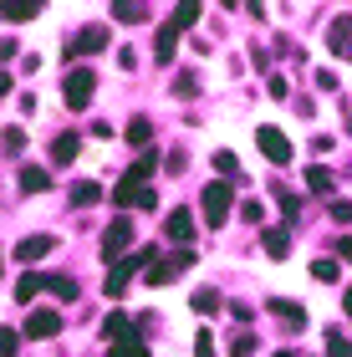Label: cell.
I'll return each instance as SVG.
<instances>
[{
    "instance_id": "cell-13",
    "label": "cell",
    "mask_w": 352,
    "mask_h": 357,
    "mask_svg": "<svg viewBox=\"0 0 352 357\" xmlns=\"http://www.w3.org/2000/svg\"><path fill=\"white\" fill-rule=\"evenodd\" d=\"M307 189L322 194V199H337V174H332L327 164H312V169H307Z\"/></svg>"
},
{
    "instance_id": "cell-36",
    "label": "cell",
    "mask_w": 352,
    "mask_h": 357,
    "mask_svg": "<svg viewBox=\"0 0 352 357\" xmlns=\"http://www.w3.org/2000/svg\"><path fill=\"white\" fill-rule=\"evenodd\" d=\"M332 220L347 225V220H352V199H332Z\"/></svg>"
},
{
    "instance_id": "cell-41",
    "label": "cell",
    "mask_w": 352,
    "mask_h": 357,
    "mask_svg": "<svg viewBox=\"0 0 352 357\" xmlns=\"http://www.w3.org/2000/svg\"><path fill=\"white\" fill-rule=\"evenodd\" d=\"M342 312H347V317H352V291H347V296H342Z\"/></svg>"
},
{
    "instance_id": "cell-6",
    "label": "cell",
    "mask_w": 352,
    "mask_h": 357,
    "mask_svg": "<svg viewBox=\"0 0 352 357\" xmlns=\"http://www.w3.org/2000/svg\"><path fill=\"white\" fill-rule=\"evenodd\" d=\"M255 149H261L276 169H281V164H291V138H286L281 128H270V123H266V128H255Z\"/></svg>"
},
{
    "instance_id": "cell-20",
    "label": "cell",
    "mask_w": 352,
    "mask_h": 357,
    "mask_svg": "<svg viewBox=\"0 0 352 357\" xmlns=\"http://www.w3.org/2000/svg\"><path fill=\"white\" fill-rule=\"evenodd\" d=\"M77 153H82V138H77V133H61V138L52 143V158H56V164H72Z\"/></svg>"
},
{
    "instance_id": "cell-33",
    "label": "cell",
    "mask_w": 352,
    "mask_h": 357,
    "mask_svg": "<svg viewBox=\"0 0 352 357\" xmlns=\"http://www.w3.org/2000/svg\"><path fill=\"white\" fill-rule=\"evenodd\" d=\"M194 357H220V352H215V337H210V332H194Z\"/></svg>"
},
{
    "instance_id": "cell-29",
    "label": "cell",
    "mask_w": 352,
    "mask_h": 357,
    "mask_svg": "<svg viewBox=\"0 0 352 357\" xmlns=\"http://www.w3.org/2000/svg\"><path fill=\"white\" fill-rule=\"evenodd\" d=\"M189 306H194L199 317H210L215 306H220V296H215V291H194V296H189Z\"/></svg>"
},
{
    "instance_id": "cell-9",
    "label": "cell",
    "mask_w": 352,
    "mask_h": 357,
    "mask_svg": "<svg viewBox=\"0 0 352 357\" xmlns=\"http://www.w3.org/2000/svg\"><path fill=\"white\" fill-rule=\"evenodd\" d=\"M56 332H61V312H52V306H36V312L26 317V337H31V342L56 337Z\"/></svg>"
},
{
    "instance_id": "cell-27",
    "label": "cell",
    "mask_w": 352,
    "mask_h": 357,
    "mask_svg": "<svg viewBox=\"0 0 352 357\" xmlns=\"http://www.w3.org/2000/svg\"><path fill=\"white\" fill-rule=\"evenodd\" d=\"M312 275H316L322 286H337V281H342V266H337V261H312Z\"/></svg>"
},
{
    "instance_id": "cell-12",
    "label": "cell",
    "mask_w": 352,
    "mask_h": 357,
    "mask_svg": "<svg viewBox=\"0 0 352 357\" xmlns=\"http://www.w3.org/2000/svg\"><path fill=\"white\" fill-rule=\"evenodd\" d=\"M56 250V235H26L21 245H15V261L31 266V261H41V255H52Z\"/></svg>"
},
{
    "instance_id": "cell-26",
    "label": "cell",
    "mask_w": 352,
    "mask_h": 357,
    "mask_svg": "<svg viewBox=\"0 0 352 357\" xmlns=\"http://www.w3.org/2000/svg\"><path fill=\"white\" fill-rule=\"evenodd\" d=\"M199 15H204V10L194 6V0H184V6H174V15H169V21H174V26H179V31H189V26H194V21H199Z\"/></svg>"
},
{
    "instance_id": "cell-17",
    "label": "cell",
    "mask_w": 352,
    "mask_h": 357,
    "mask_svg": "<svg viewBox=\"0 0 352 357\" xmlns=\"http://www.w3.org/2000/svg\"><path fill=\"white\" fill-rule=\"evenodd\" d=\"M0 15L21 26V21H36V15H41V6H36V0H6V6H0Z\"/></svg>"
},
{
    "instance_id": "cell-28",
    "label": "cell",
    "mask_w": 352,
    "mask_h": 357,
    "mask_svg": "<svg viewBox=\"0 0 352 357\" xmlns=\"http://www.w3.org/2000/svg\"><path fill=\"white\" fill-rule=\"evenodd\" d=\"M107 357H148V342H143V337H133V342H113Z\"/></svg>"
},
{
    "instance_id": "cell-18",
    "label": "cell",
    "mask_w": 352,
    "mask_h": 357,
    "mask_svg": "<svg viewBox=\"0 0 352 357\" xmlns=\"http://www.w3.org/2000/svg\"><path fill=\"white\" fill-rule=\"evenodd\" d=\"M107 10H113L123 26H143V21H148V6H133V0H113Z\"/></svg>"
},
{
    "instance_id": "cell-24",
    "label": "cell",
    "mask_w": 352,
    "mask_h": 357,
    "mask_svg": "<svg viewBox=\"0 0 352 357\" xmlns=\"http://www.w3.org/2000/svg\"><path fill=\"white\" fill-rule=\"evenodd\" d=\"M128 143H133V149H153V128H148V118H133V123H128Z\"/></svg>"
},
{
    "instance_id": "cell-8",
    "label": "cell",
    "mask_w": 352,
    "mask_h": 357,
    "mask_svg": "<svg viewBox=\"0 0 352 357\" xmlns=\"http://www.w3.org/2000/svg\"><path fill=\"white\" fill-rule=\"evenodd\" d=\"M92 52H107V26H82L67 41V56H92Z\"/></svg>"
},
{
    "instance_id": "cell-35",
    "label": "cell",
    "mask_w": 352,
    "mask_h": 357,
    "mask_svg": "<svg viewBox=\"0 0 352 357\" xmlns=\"http://www.w3.org/2000/svg\"><path fill=\"white\" fill-rule=\"evenodd\" d=\"M240 220H250V225H255V220H266V209L255 204V199H245V204H240Z\"/></svg>"
},
{
    "instance_id": "cell-11",
    "label": "cell",
    "mask_w": 352,
    "mask_h": 357,
    "mask_svg": "<svg viewBox=\"0 0 352 357\" xmlns=\"http://www.w3.org/2000/svg\"><path fill=\"white\" fill-rule=\"evenodd\" d=\"M153 56L164 61V67H169L174 56H179V26H174V21H164V26L153 31Z\"/></svg>"
},
{
    "instance_id": "cell-31",
    "label": "cell",
    "mask_w": 352,
    "mask_h": 357,
    "mask_svg": "<svg viewBox=\"0 0 352 357\" xmlns=\"http://www.w3.org/2000/svg\"><path fill=\"white\" fill-rule=\"evenodd\" d=\"M230 357H255V337H250V332H240L235 342H230Z\"/></svg>"
},
{
    "instance_id": "cell-34",
    "label": "cell",
    "mask_w": 352,
    "mask_h": 357,
    "mask_svg": "<svg viewBox=\"0 0 352 357\" xmlns=\"http://www.w3.org/2000/svg\"><path fill=\"white\" fill-rule=\"evenodd\" d=\"M15 342H21V337H15V327H0V357H10Z\"/></svg>"
},
{
    "instance_id": "cell-4",
    "label": "cell",
    "mask_w": 352,
    "mask_h": 357,
    "mask_svg": "<svg viewBox=\"0 0 352 357\" xmlns=\"http://www.w3.org/2000/svg\"><path fill=\"white\" fill-rule=\"evenodd\" d=\"M230 204H235V194H230V178H215V184H204V199H199V209H204V225H225L230 220Z\"/></svg>"
},
{
    "instance_id": "cell-3",
    "label": "cell",
    "mask_w": 352,
    "mask_h": 357,
    "mask_svg": "<svg viewBox=\"0 0 352 357\" xmlns=\"http://www.w3.org/2000/svg\"><path fill=\"white\" fill-rule=\"evenodd\" d=\"M92 92H98V72L92 67H72L67 82H61V102H67L72 112H82V107H92Z\"/></svg>"
},
{
    "instance_id": "cell-22",
    "label": "cell",
    "mask_w": 352,
    "mask_h": 357,
    "mask_svg": "<svg viewBox=\"0 0 352 357\" xmlns=\"http://www.w3.org/2000/svg\"><path fill=\"white\" fill-rule=\"evenodd\" d=\"M41 291H46V275H21V281H15V301H36L41 296Z\"/></svg>"
},
{
    "instance_id": "cell-44",
    "label": "cell",
    "mask_w": 352,
    "mask_h": 357,
    "mask_svg": "<svg viewBox=\"0 0 352 357\" xmlns=\"http://www.w3.org/2000/svg\"><path fill=\"white\" fill-rule=\"evenodd\" d=\"M0 271H6V255H0Z\"/></svg>"
},
{
    "instance_id": "cell-25",
    "label": "cell",
    "mask_w": 352,
    "mask_h": 357,
    "mask_svg": "<svg viewBox=\"0 0 352 357\" xmlns=\"http://www.w3.org/2000/svg\"><path fill=\"white\" fill-rule=\"evenodd\" d=\"M46 291L61 296V301H77V281H72V275H46Z\"/></svg>"
},
{
    "instance_id": "cell-23",
    "label": "cell",
    "mask_w": 352,
    "mask_h": 357,
    "mask_svg": "<svg viewBox=\"0 0 352 357\" xmlns=\"http://www.w3.org/2000/svg\"><path fill=\"white\" fill-rule=\"evenodd\" d=\"M270 312H276V317L286 321V327H301V321H307V312H301L296 301H286V296H276V301H270Z\"/></svg>"
},
{
    "instance_id": "cell-15",
    "label": "cell",
    "mask_w": 352,
    "mask_h": 357,
    "mask_svg": "<svg viewBox=\"0 0 352 357\" xmlns=\"http://www.w3.org/2000/svg\"><path fill=\"white\" fill-rule=\"evenodd\" d=\"M102 337H107V342H133V337H138V327H133V317L107 312V321H102Z\"/></svg>"
},
{
    "instance_id": "cell-43",
    "label": "cell",
    "mask_w": 352,
    "mask_h": 357,
    "mask_svg": "<svg viewBox=\"0 0 352 357\" xmlns=\"http://www.w3.org/2000/svg\"><path fill=\"white\" fill-rule=\"evenodd\" d=\"M276 357H296V352H276Z\"/></svg>"
},
{
    "instance_id": "cell-32",
    "label": "cell",
    "mask_w": 352,
    "mask_h": 357,
    "mask_svg": "<svg viewBox=\"0 0 352 357\" xmlns=\"http://www.w3.org/2000/svg\"><path fill=\"white\" fill-rule=\"evenodd\" d=\"M0 143H6V153H21V149H26V133H21V128H6Z\"/></svg>"
},
{
    "instance_id": "cell-38",
    "label": "cell",
    "mask_w": 352,
    "mask_h": 357,
    "mask_svg": "<svg viewBox=\"0 0 352 357\" xmlns=\"http://www.w3.org/2000/svg\"><path fill=\"white\" fill-rule=\"evenodd\" d=\"M337 255H342V261H352V235H342V240H337Z\"/></svg>"
},
{
    "instance_id": "cell-14",
    "label": "cell",
    "mask_w": 352,
    "mask_h": 357,
    "mask_svg": "<svg viewBox=\"0 0 352 357\" xmlns=\"http://www.w3.org/2000/svg\"><path fill=\"white\" fill-rule=\"evenodd\" d=\"M327 46H332V56H352V15H337V21H332Z\"/></svg>"
},
{
    "instance_id": "cell-19",
    "label": "cell",
    "mask_w": 352,
    "mask_h": 357,
    "mask_svg": "<svg viewBox=\"0 0 352 357\" xmlns=\"http://www.w3.org/2000/svg\"><path fill=\"white\" fill-rule=\"evenodd\" d=\"M98 199H102V184H98V178L72 184V204H77V209H87V204H98Z\"/></svg>"
},
{
    "instance_id": "cell-1",
    "label": "cell",
    "mask_w": 352,
    "mask_h": 357,
    "mask_svg": "<svg viewBox=\"0 0 352 357\" xmlns=\"http://www.w3.org/2000/svg\"><path fill=\"white\" fill-rule=\"evenodd\" d=\"M153 169H158V153L148 149V153H143L138 164L113 184V204H118V209H153V204H158V194H153V184H148Z\"/></svg>"
},
{
    "instance_id": "cell-10",
    "label": "cell",
    "mask_w": 352,
    "mask_h": 357,
    "mask_svg": "<svg viewBox=\"0 0 352 357\" xmlns=\"http://www.w3.org/2000/svg\"><path fill=\"white\" fill-rule=\"evenodd\" d=\"M164 230H169V240H174V245H194V215H189V209L179 204V209H169V225H164Z\"/></svg>"
},
{
    "instance_id": "cell-16",
    "label": "cell",
    "mask_w": 352,
    "mask_h": 357,
    "mask_svg": "<svg viewBox=\"0 0 352 357\" xmlns=\"http://www.w3.org/2000/svg\"><path fill=\"white\" fill-rule=\"evenodd\" d=\"M15 184H21V194H46V189H52V174L36 169V164H26L21 174H15Z\"/></svg>"
},
{
    "instance_id": "cell-45",
    "label": "cell",
    "mask_w": 352,
    "mask_h": 357,
    "mask_svg": "<svg viewBox=\"0 0 352 357\" xmlns=\"http://www.w3.org/2000/svg\"><path fill=\"white\" fill-rule=\"evenodd\" d=\"M0 153H6V143H0Z\"/></svg>"
},
{
    "instance_id": "cell-37",
    "label": "cell",
    "mask_w": 352,
    "mask_h": 357,
    "mask_svg": "<svg viewBox=\"0 0 352 357\" xmlns=\"http://www.w3.org/2000/svg\"><path fill=\"white\" fill-rule=\"evenodd\" d=\"M327 357H352V347H347V342H337V337H332V347H327Z\"/></svg>"
},
{
    "instance_id": "cell-5",
    "label": "cell",
    "mask_w": 352,
    "mask_h": 357,
    "mask_svg": "<svg viewBox=\"0 0 352 357\" xmlns=\"http://www.w3.org/2000/svg\"><path fill=\"white\" fill-rule=\"evenodd\" d=\"M189 266H194V245H184V250H174V255H164V261H153V266L143 271V275H148V286H169L174 275H184Z\"/></svg>"
},
{
    "instance_id": "cell-2",
    "label": "cell",
    "mask_w": 352,
    "mask_h": 357,
    "mask_svg": "<svg viewBox=\"0 0 352 357\" xmlns=\"http://www.w3.org/2000/svg\"><path fill=\"white\" fill-rule=\"evenodd\" d=\"M153 261H158V255H153V245H148V250H133V255H123V261H113V271H107V296L118 301L123 291H128V281H133L138 271H148Z\"/></svg>"
},
{
    "instance_id": "cell-7",
    "label": "cell",
    "mask_w": 352,
    "mask_h": 357,
    "mask_svg": "<svg viewBox=\"0 0 352 357\" xmlns=\"http://www.w3.org/2000/svg\"><path fill=\"white\" fill-rule=\"evenodd\" d=\"M128 245H133V220H113L102 230V261H123Z\"/></svg>"
},
{
    "instance_id": "cell-21",
    "label": "cell",
    "mask_w": 352,
    "mask_h": 357,
    "mask_svg": "<svg viewBox=\"0 0 352 357\" xmlns=\"http://www.w3.org/2000/svg\"><path fill=\"white\" fill-rule=\"evenodd\" d=\"M261 245H266L270 261H286V250H291V235H286V230H266V235H261Z\"/></svg>"
},
{
    "instance_id": "cell-42",
    "label": "cell",
    "mask_w": 352,
    "mask_h": 357,
    "mask_svg": "<svg viewBox=\"0 0 352 357\" xmlns=\"http://www.w3.org/2000/svg\"><path fill=\"white\" fill-rule=\"evenodd\" d=\"M347 128H352V107H347Z\"/></svg>"
},
{
    "instance_id": "cell-39",
    "label": "cell",
    "mask_w": 352,
    "mask_h": 357,
    "mask_svg": "<svg viewBox=\"0 0 352 357\" xmlns=\"http://www.w3.org/2000/svg\"><path fill=\"white\" fill-rule=\"evenodd\" d=\"M0 61H15V41H0Z\"/></svg>"
},
{
    "instance_id": "cell-40",
    "label": "cell",
    "mask_w": 352,
    "mask_h": 357,
    "mask_svg": "<svg viewBox=\"0 0 352 357\" xmlns=\"http://www.w3.org/2000/svg\"><path fill=\"white\" fill-rule=\"evenodd\" d=\"M6 92H10V77H6V72H0V97H6Z\"/></svg>"
},
{
    "instance_id": "cell-30",
    "label": "cell",
    "mask_w": 352,
    "mask_h": 357,
    "mask_svg": "<svg viewBox=\"0 0 352 357\" xmlns=\"http://www.w3.org/2000/svg\"><path fill=\"white\" fill-rule=\"evenodd\" d=\"M215 169H220V174H230V178H235V174H240V158H235L230 149H220V153H215Z\"/></svg>"
}]
</instances>
